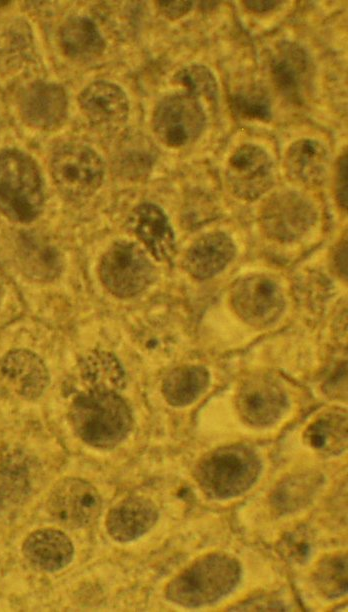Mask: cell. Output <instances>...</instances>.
<instances>
[{"instance_id":"24","label":"cell","mask_w":348,"mask_h":612,"mask_svg":"<svg viewBox=\"0 0 348 612\" xmlns=\"http://www.w3.org/2000/svg\"><path fill=\"white\" fill-rule=\"evenodd\" d=\"M322 484L320 473L309 471L291 475L273 490L271 503L279 513H293L307 505Z\"/></svg>"},{"instance_id":"7","label":"cell","mask_w":348,"mask_h":612,"mask_svg":"<svg viewBox=\"0 0 348 612\" xmlns=\"http://www.w3.org/2000/svg\"><path fill=\"white\" fill-rule=\"evenodd\" d=\"M205 123L206 114L200 100L187 92L163 98L152 116L156 137L170 148L194 143L203 132Z\"/></svg>"},{"instance_id":"15","label":"cell","mask_w":348,"mask_h":612,"mask_svg":"<svg viewBox=\"0 0 348 612\" xmlns=\"http://www.w3.org/2000/svg\"><path fill=\"white\" fill-rule=\"evenodd\" d=\"M158 517V509L150 499L133 496L119 501L109 510L105 526L113 540L128 543L147 534Z\"/></svg>"},{"instance_id":"11","label":"cell","mask_w":348,"mask_h":612,"mask_svg":"<svg viewBox=\"0 0 348 612\" xmlns=\"http://www.w3.org/2000/svg\"><path fill=\"white\" fill-rule=\"evenodd\" d=\"M232 307L246 323L262 328L278 320L285 307L280 286L257 274L240 279L231 292Z\"/></svg>"},{"instance_id":"6","label":"cell","mask_w":348,"mask_h":612,"mask_svg":"<svg viewBox=\"0 0 348 612\" xmlns=\"http://www.w3.org/2000/svg\"><path fill=\"white\" fill-rule=\"evenodd\" d=\"M99 275L110 293L128 298L151 284L155 269L147 252L139 244L121 240L112 244L102 256Z\"/></svg>"},{"instance_id":"16","label":"cell","mask_w":348,"mask_h":612,"mask_svg":"<svg viewBox=\"0 0 348 612\" xmlns=\"http://www.w3.org/2000/svg\"><path fill=\"white\" fill-rule=\"evenodd\" d=\"M74 544L62 530L46 527L31 532L22 544V554L37 570L54 573L74 558Z\"/></svg>"},{"instance_id":"21","label":"cell","mask_w":348,"mask_h":612,"mask_svg":"<svg viewBox=\"0 0 348 612\" xmlns=\"http://www.w3.org/2000/svg\"><path fill=\"white\" fill-rule=\"evenodd\" d=\"M329 153L321 142L301 138L287 148L284 156L286 175L295 183L314 186L327 176Z\"/></svg>"},{"instance_id":"13","label":"cell","mask_w":348,"mask_h":612,"mask_svg":"<svg viewBox=\"0 0 348 612\" xmlns=\"http://www.w3.org/2000/svg\"><path fill=\"white\" fill-rule=\"evenodd\" d=\"M270 72L276 89L291 101H303L311 89L313 63L308 52L296 42L278 44L272 55Z\"/></svg>"},{"instance_id":"17","label":"cell","mask_w":348,"mask_h":612,"mask_svg":"<svg viewBox=\"0 0 348 612\" xmlns=\"http://www.w3.org/2000/svg\"><path fill=\"white\" fill-rule=\"evenodd\" d=\"M129 228L159 261L169 260L175 252V236L164 211L153 203L137 206L129 217Z\"/></svg>"},{"instance_id":"29","label":"cell","mask_w":348,"mask_h":612,"mask_svg":"<svg viewBox=\"0 0 348 612\" xmlns=\"http://www.w3.org/2000/svg\"><path fill=\"white\" fill-rule=\"evenodd\" d=\"M232 108L243 118L260 121L271 119V104L268 97L258 91L241 92L232 97Z\"/></svg>"},{"instance_id":"31","label":"cell","mask_w":348,"mask_h":612,"mask_svg":"<svg viewBox=\"0 0 348 612\" xmlns=\"http://www.w3.org/2000/svg\"><path fill=\"white\" fill-rule=\"evenodd\" d=\"M160 12L167 18L175 20L185 16L193 7L192 1H157Z\"/></svg>"},{"instance_id":"30","label":"cell","mask_w":348,"mask_h":612,"mask_svg":"<svg viewBox=\"0 0 348 612\" xmlns=\"http://www.w3.org/2000/svg\"><path fill=\"white\" fill-rule=\"evenodd\" d=\"M348 155L343 153L337 163L336 199L339 206L346 210L348 202Z\"/></svg>"},{"instance_id":"26","label":"cell","mask_w":348,"mask_h":612,"mask_svg":"<svg viewBox=\"0 0 348 612\" xmlns=\"http://www.w3.org/2000/svg\"><path fill=\"white\" fill-rule=\"evenodd\" d=\"M82 378L90 389L117 392L125 384V372L119 360L111 353L93 351L80 362Z\"/></svg>"},{"instance_id":"19","label":"cell","mask_w":348,"mask_h":612,"mask_svg":"<svg viewBox=\"0 0 348 612\" xmlns=\"http://www.w3.org/2000/svg\"><path fill=\"white\" fill-rule=\"evenodd\" d=\"M25 119L34 127L51 130L66 118L68 100L64 89L55 83L37 82L25 92L22 103Z\"/></svg>"},{"instance_id":"32","label":"cell","mask_w":348,"mask_h":612,"mask_svg":"<svg viewBox=\"0 0 348 612\" xmlns=\"http://www.w3.org/2000/svg\"><path fill=\"white\" fill-rule=\"evenodd\" d=\"M282 1H274V0H265V1H256V0H248L242 1L243 5L250 11L255 13H265L275 9L277 6L281 4Z\"/></svg>"},{"instance_id":"9","label":"cell","mask_w":348,"mask_h":612,"mask_svg":"<svg viewBox=\"0 0 348 612\" xmlns=\"http://www.w3.org/2000/svg\"><path fill=\"white\" fill-rule=\"evenodd\" d=\"M275 167L270 154L261 146L246 143L237 147L225 167L228 190L244 201H254L274 184Z\"/></svg>"},{"instance_id":"27","label":"cell","mask_w":348,"mask_h":612,"mask_svg":"<svg viewBox=\"0 0 348 612\" xmlns=\"http://www.w3.org/2000/svg\"><path fill=\"white\" fill-rule=\"evenodd\" d=\"M313 582L327 599H337L347 593V555L334 553L325 556L315 566Z\"/></svg>"},{"instance_id":"8","label":"cell","mask_w":348,"mask_h":612,"mask_svg":"<svg viewBox=\"0 0 348 612\" xmlns=\"http://www.w3.org/2000/svg\"><path fill=\"white\" fill-rule=\"evenodd\" d=\"M50 516L60 525L72 530L92 526L102 511V498L96 487L77 477L57 481L47 499Z\"/></svg>"},{"instance_id":"5","label":"cell","mask_w":348,"mask_h":612,"mask_svg":"<svg viewBox=\"0 0 348 612\" xmlns=\"http://www.w3.org/2000/svg\"><path fill=\"white\" fill-rule=\"evenodd\" d=\"M50 173L59 191L72 200L86 199L101 187L105 167L99 154L89 146L67 143L55 150Z\"/></svg>"},{"instance_id":"14","label":"cell","mask_w":348,"mask_h":612,"mask_svg":"<svg viewBox=\"0 0 348 612\" xmlns=\"http://www.w3.org/2000/svg\"><path fill=\"white\" fill-rule=\"evenodd\" d=\"M78 102L84 115L99 127L118 128L129 116V99L125 91L112 82H92L82 90Z\"/></svg>"},{"instance_id":"28","label":"cell","mask_w":348,"mask_h":612,"mask_svg":"<svg viewBox=\"0 0 348 612\" xmlns=\"http://www.w3.org/2000/svg\"><path fill=\"white\" fill-rule=\"evenodd\" d=\"M176 83L182 85L187 93L203 97L210 102L218 99L219 88L215 75L205 65L191 64L182 68L175 75Z\"/></svg>"},{"instance_id":"22","label":"cell","mask_w":348,"mask_h":612,"mask_svg":"<svg viewBox=\"0 0 348 612\" xmlns=\"http://www.w3.org/2000/svg\"><path fill=\"white\" fill-rule=\"evenodd\" d=\"M60 46L64 54L77 61H89L100 56L105 41L97 26L86 17L68 19L60 29Z\"/></svg>"},{"instance_id":"12","label":"cell","mask_w":348,"mask_h":612,"mask_svg":"<svg viewBox=\"0 0 348 612\" xmlns=\"http://www.w3.org/2000/svg\"><path fill=\"white\" fill-rule=\"evenodd\" d=\"M236 408L246 424L268 427L287 411L288 396L276 378L257 374L247 378L239 387Z\"/></svg>"},{"instance_id":"18","label":"cell","mask_w":348,"mask_h":612,"mask_svg":"<svg viewBox=\"0 0 348 612\" xmlns=\"http://www.w3.org/2000/svg\"><path fill=\"white\" fill-rule=\"evenodd\" d=\"M0 370L14 390L27 400L39 398L50 382V375L43 360L25 349L7 353L1 360Z\"/></svg>"},{"instance_id":"10","label":"cell","mask_w":348,"mask_h":612,"mask_svg":"<svg viewBox=\"0 0 348 612\" xmlns=\"http://www.w3.org/2000/svg\"><path fill=\"white\" fill-rule=\"evenodd\" d=\"M316 219L313 204L292 190L275 193L265 202L260 214L265 233L282 242L302 237L315 224Z\"/></svg>"},{"instance_id":"4","label":"cell","mask_w":348,"mask_h":612,"mask_svg":"<svg viewBox=\"0 0 348 612\" xmlns=\"http://www.w3.org/2000/svg\"><path fill=\"white\" fill-rule=\"evenodd\" d=\"M40 170L28 155L5 150L0 153V211L9 219L29 223L44 206Z\"/></svg>"},{"instance_id":"2","label":"cell","mask_w":348,"mask_h":612,"mask_svg":"<svg viewBox=\"0 0 348 612\" xmlns=\"http://www.w3.org/2000/svg\"><path fill=\"white\" fill-rule=\"evenodd\" d=\"M241 578L237 559L226 553H210L173 577L165 588L166 599L184 608L214 604L231 593Z\"/></svg>"},{"instance_id":"23","label":"cell","mask_w":348,"mask_h":612,"mask_svg":"<svg viewBox=\"0 0 348 612\" xmlns=\"http://www.w3.org/2000/svg\"><path fill=\"white\" fill-rule=\"evenodd\" d=\"M305 443L320 455L331 457L347 448V418L340 411H330L314 419L304 431Z\"/></svg>"},{"instance_id":"25","label":"cell","mask_w":348,"mask_h":612,"mask_svg":"<svg viewBox=\"0 0 348 612\" xmlns=\"http://www.w3.org/2000/svg\"><path fill=\"white\" fill-rule=\"evenodd\" d=\"M209 372L202 366H183L172 370L164 379L162 393L174 407L193 403L206 390Z\"/></svg>"},{"instance_id":"3","label":"cell","mask_w":348,"mask_h":612,"mask_svg":"<svg viewBox=\"0 0 348 612\" xmlns=\"http://www.w3.org/2000/svg\"><path fill=\"white\" fill-rule=\"evenodd\" d=\"M261 470L262 462L254 449L233 444L204 455L195 468V479L208 497L227 500L247 492Z\"/></svg>"},{"instance_id":"1","label":"cell","mask_w":348,"mask_h":612,"mask_svg":"<svg viewBox=\"0 0 348 612\" xmlns=\"http://www.w3.org/2000/svg\"><path fill=\"white\" fill-rule=\"evenodd\" d=\"M69 420L85 444L103 450L122 443L133 424L125 400L117 392L99 389H89L73 400Z\"/></svg>"},{"instance_id":"33","label":"cell","mask_w":348,"mask_h":612,"mask_svg":"<svg viewBox=\"0 0 348 612\" xmlns=\"http://www.w3.org/2000/svg\"><path fill=\"white\" fill-rule=\"evenodd\" d=\"M0 299H1V289H0Z\"/></svg>"},{"instance_id":"20","label":"cell","mask_w":348,"mask_h":612,"mask_svg":"<svg viewBox=\"0 0 348 612\" xmlns=\"http://www.w3.org/2000/svg\"><path fill=\"white\" fill-rule=\"evenodd\" d=\"M232 239L223 232L208 233L188 249L184 267L194 278L204 280L221 272L235 255Z\"/></svg>"}]
</instances>
